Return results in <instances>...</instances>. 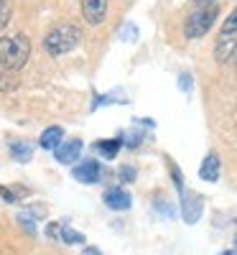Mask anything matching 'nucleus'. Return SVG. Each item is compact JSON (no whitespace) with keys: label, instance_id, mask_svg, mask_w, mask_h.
<instances>
[{"label":"nucleus","instance_id":"nucleus-9","mask_svg":"<svg viewBox=\"0 0 237 255\" xmlns=\"http://www.w3.org/2000/svg\"><path fill=\"white\" fill-rule=\"evenodd\" d=\"M82 148H84V143H82L79 138H74V140H64V143L56 148V151H54V156H56L59 163L69 166V163H74V161L82 156Z\"/></svg>","mask_w":237,"mask_h":255},{"label":"nucleus","instance_id":"nucleus-7","mask_svg":"<svg viewBox=\"0 0 237 255\" xmlns=\"http://www.w3.org/2000/svg\"><path fill=\"white\" fill-rule=\"evenodd\" d=\"M82 15L90 26H100L107 15V0H82Z\"/></svg>","mask_w":237,"mask_h":255},{"label":"nucleus","instance_id":"nucleus-27","mask_svg":"<svg viewBox=\"0 0 237 255\" xmlns=\"http://www.w3.org/2000/svg\"><path fill=\"white\" fill-rule=\"evenodd\" d=\"M220 255H237L235 250H225V253H220Z\"/></svg>","mask_w":237,"mask_h":255},{"label":"nucleus","instance_id":"nucleus-19","mask_svg":"<svg viewBox=\"0 0 237 255\" xmlns=\"http://www.w3.org/2000/svg\"><path fill=\"white\" fill-rule=\"evenodd\" d=\"M168 168H171V176H174L176 189H179V191H184V176H181V171H179V166H176L174 161H168Z\"/></svg>","mask_w":237,"mask_h":255},{"label":"nucleus","instance_id":"nucleus-10","mask_svg":"<svg viewBox=\"0 0 237 255\" xmlns=\"http://www.w3.org/2000/svg\"><path fill=\"white\" fill-rule=\"evenodd\" d=\"M220 171H222L220 156H217V153H207V158H204V161H202V166H199V179H202V181L214 184V181L220 179Z\"/></svg>","mask_w":237,"mask_h":255},{"label":"nucleus","instance_id":"nucleus-26","mask_svg":"<svg viewBox=\"0 0 237 255\" xmlns=\"http://www.w3.org/2000/svg\"><path fill=\"white\" fill-rule=\"evenodd\" d=\"M194 3H199V5H212V3H217V0H194Z\"/></svg>","mask_w":237,"mask_h":255},{"label":"nucleus","instance_id":"nucleus-18","mask_svg":"<svg viewBox=\"0 0 237 255\" xmlns=\"http://www.w3.org/2000/svg\"><path fill=\"white\" fill-rule=\"evenodd\" d=\"M18 225L20 227H23L26 232H28V235H36V225H33V220H31V215H28V212H18Z\"/></svg>","mask_w":237,"mask_h":255},{"label":"nucleus","instance_id":"nucleus-3","mask_svg":"<svg viewBox=\"0 0 237 255\" xmlns=\"http://www.w3.org/2000/svg\"><path fill=\"white\" fill-rule=\"evenodd\" d=\"M217 15H220V5L212 3V5H199L194 10L186 23H184V36L186 38H202L209 33V28L217 23Z\"/></svg>","mask_w":237,"mask_h":255},{"label":"nucleus","instance_id":"nucleus-14","mask_svg":"<svg viewBox=\"0 0 237 255\" xmlns=\"http://www.w3.org/2000/svg\"><path fill=\"white\" fill-rule=\"evenodd\" d=\"M61 243H67V245H82L84 243V235L77 230H72L69 225H61V235H59Z\"/></svg>","mask_w":237,"mask_h":255},{"label":"nucleus","instance_id":"nucleus-13","mask_svg":"<svg viewBox=\"0 0 237 255\" xmlns=\"http://www.w3.org/2000/svg\"><path fill=\"white\" fill-rule=\"evenodd\" d=\"M8 151H10V156H13L18 163H28L31 156H33V148H31V143H26V140H10V143H8Z\"/></svg>","mask_w":237,"mask_h":255},{"label":"nucleus","instance_id":"nucleus-11","mask_svg":"<svg viewBox=\"0 0 237 255\" xmlns=\"http://www.w3.org/2000/svg\"><path fill=\"white\" fill-rule=\"evenodd\" d=\"M61 138H64V128L51 125V128H46V130L38 135V145L44 148V151H56V148L61 145Z\"/></svg>","mask_w":237,"mask_h":255},{"label":"nucleus","instance_id":"nucleus-23","mask_svg":"<svg viewBox=\"0 0 237 255\" xmlns=\"http://www.w3.org/2000/svg\"><path fill=\"white\" fill-rule=\"evenodd\" d=\"M0 197H3V202H8V204H13V202H18V194L13 189H8V186H3L0 184Z\"/></svg>","mask_w":237,"mask_h":255},{"label":"nucleus","instance_id":"nucleus-22","mask_svg":"<svg viewBox=\"0 0 237 255\" xmlns=\"http://www.w3.org/2000/svg\"><path fill=\"white\" fill-rule=\"evenodd\" d=\"M118 176L122 179V181H135V168L133 166H120V171H118Z\"/></svg>","mask_w":237,"mask_h":255},{"label":"nucleus","instance_id":"nucleus-25","mask_svg":"<svg viewBox=\"0 0 237 255\" xmlns=\"http://www.w3.org/2000/svg\"><path fill=\"white\" fill-rule=\"evenodd\" d=\"M82 255H102V253H100V248H84Z\"/></svg>","mask_w":237,"mask_h":255},{"label":"nucleus","instance_id":"nucleus-15","mask_svg":"<svg viewBox=\"0 0 237 255\" xmlns=\"http://www.w3.org/2000/svg\"><path fill=\"white\" fill-rule=\"evenodd\" d=\"M15 87H18V77H15V72L0 69V92H13Z\"/></svg>","mask_w":237,"mask_h":255},{"label":"nucleus","instance_id":"nucleus-5","mask_svg":"<svg viewBox=\"0 0 237 255\" xmlns=\"http://www.w3.org/2000/svg\"><path fill=\"white\" fill-rule=\"evenodd\" d=\"M204 212V197L197 191H181V217L186 225H197Z\"/></svg>","mask_w":237,"mask_h":255},{"label":"nucleus","instance_id":"nucleus-24","mask_svg":"<svg viewBox=\"0 0 237 255\" xmlns=\"http://www.w3.org/2000/svg\"><path fill=\"white\" fill-rule=\"evenodd\" d=\"M46 235H49L51 240H59V235H61V225H56V222L49 225V227H46Z\"/></svg>","mask_w":237,"mask_h":255},{"label":"nucleus","instance_id":"nucleus-17","mask_svg":"<svg viewBox=\"0 0 237 255\" xmlns=\"http://www.w3.org/2000/svg\"><path fill=\"white\" fill-rule=\"evenodd\" d=\"M118 36H120L122 41H127V44H133V41L138 38V26H135V23H122V26L118 28Z\"/></svg>","mask_w":237,"mask_h":255},{"label":"nucleus","instance_id":"nucleus-21","mask_svg":"<svg viewBox=\"0 0 237 255\" xmlns=\"http://www.w3.org/2000/svg\"><path fill=\"white\" fill-rule=\"evenodd\" d=\"M156 212H161V215L166 217V220H171V217H174V207H171V204H166L163 199H156Z\"/></svg>","mask_w":237,"mask_h":255},{"label":"nucleus","instance_id":"nucleus-16","mask_svg":"<svg viewBox=\"0 0 237 255\" xmlns=\"http://www.w3.org/2000/svg\"><path fill=\"white\" fill-rule=\"evenodd\" d=\"M10 15H13V0H0V31L10 23Z\"/></svg>","mask_w":237,"mask_h":255},{"label":"nucleus","instance_id":"nucleus-12","mask_svg":"<svg viewBox=\"0 0 237 255\" xmlns=\"http://www.w3.org/2000/svg\"><path fill=\"white\" fill-rule=\"evenodd\" d=\"M122 148V135H118V138H110V140H95L92 143V151L95 153H100L102 158H115L118 156V151Z\"/></svg>","mask_w":237,"mask_h":255},{"label":"nucleus","instance_id":"nucleus-20","mask_svg":"<svg viewBox=\"0 0 237 255\" xmlns=\"http://www.w3.org/2000/svg\"><path fill=\"white\" fill-rule=\"evenodd\" d=\"M179 90H181V92H191V90H194V79H191L189 72L179 74Z\"/></svg>","mask_w":237,"mask_h":255},{"label":"nucleus","instance_id":"nucleus-8","mask_svg":"<svg viewBox=\"0 0 237 255\" xmlns=\"http://www.w3.org/2000/svg\"><path fill=\"white\" fill-rule=\"evenodd\" d=\"M105 204L110 207V209H115V212H125V209H130V204H133V197L127 194L125 189H120V186H110L105 191Z\"/></svg>","mask_w":237,"mask_h":255},{"label":"nucleus","instance_id":"nucleus-6","mask_svg":"<svg viewBox=\"0 0 237 255\" xmlns=\"http://www.w3.org/2000/svg\"><path fill=\"white\" fill-rule=\"evenodd\" d=\"M74 179L79 184H97L102 179V166L95 161V158H87L82 161L79 166H74Z\"/></svg>","mask_w":237,"mask_h":255},{"label":"nucleus","instance_id":"nucleus-4","mask_svg":"<svg viewBox=\"0 0 237 255\" xmlns=\"http://www.w3.org/2000/svg\"><path fill=\"white\" fill-rule=\"evenodd\" d=\"M217 64H235L237 67V28H222L214 44Z\"/></svg>","mask_w":237,"mask_h":255},{"label":"nucleus","instance_id":"nucleus-1","mask_svg":"<svg viewBox=\"0 0 237 255\" xmlns=\"http://www.w3.org/2000/svg\"><path fill=\"white\" fill-rule=\"evenodd\" d=\"M31 56V41L26 33H13L0 38V69L18 72L26 67Z\"/></svg>","mask_w":237,"mask_h":255},{"label":"nucleus","instance_id":"nucleus-2","mask_svg":"<svg viewBox=\"0 0 237 255\" xmlns=\"http://www.w3.org/2000/svg\"><path fill=\"white\" fill-rule=\"evenodd\" d=\"M79 38H82V33L74 23H59L44 36V49L51 56H64L79 46Z\"/></svg>","mask_w":237,"mask_h":255}]
</instances>
